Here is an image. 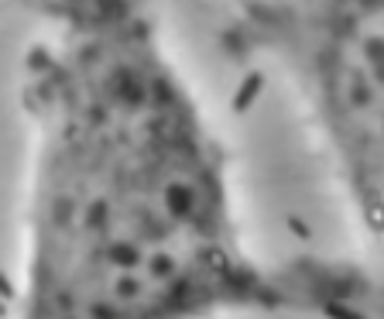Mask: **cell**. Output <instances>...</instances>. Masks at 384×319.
<instances>
[{"label":"cell","mask_w":384,"mask_h":319,"mask_svg":"<svg viewBox=\"0 0 384 319\" xmlns=\"http://www.w3.org/2000/svg\"><path fill=\"white\" fill-rule=\"evenodd\" d=\"M35 193L28 313L179 316L247 302L223 182L158 69L79 55Z\"/></svg>","instance_id":"obj_1"}]
</instances>
